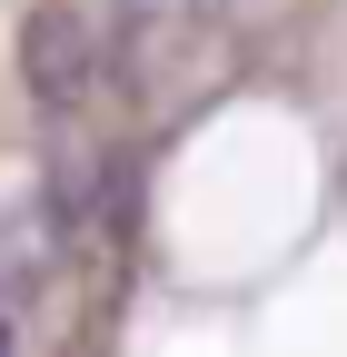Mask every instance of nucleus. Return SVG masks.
Listing matches in <instances>:
<instances>
[{
    "mask_svg": "<svg viewBox=\"0 0 347 357\" xmlns=\"http://www.w3.org/2000/svg\"><path fill=\"white\" fill-rule=\"evenodd\" d=\"M90 70H100V50H90V20H79L70 0H50V10L20 20V79H30L40 109H79L90 100Z\"/></svg>",
    "mask_w": 347,
    "mask_h": 357,
    "instance_id": "1",
    "label": "nucleus"
}]
</instances>
